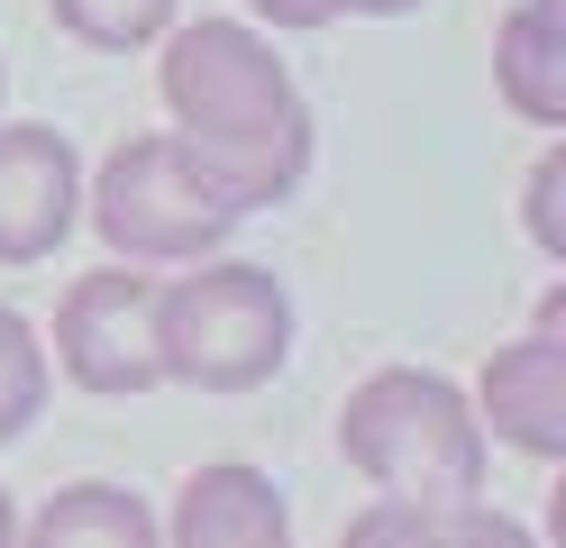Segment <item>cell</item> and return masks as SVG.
<instances>
[{
  "label": "cell",
  "mask_w": 566,
  "mask_h": 548,
  "mask_svg": "<svg viewBox=\"0 0 566 548\" xmlns=\"http://www.w3.org/2000/svg\"><path fill=\"white\" fill-rule=\"evenodd\" d=\"M530 238H539V256L566 266V146H548L530 165Z\"/></svg>",
  "instance_id": "cell-14"
},
{
  "label": "cell",
  "mask_w": 566,
  "mask_h": 548,
  "mask_svg": "<svg viewBox=\"0 0 566 548\" xmlns=\"http://www.w3.org/2000/svg\"><path fill=\"white\" fill-rule=\"evenodd\" d=\"M165 548H293V511H283L274 475L220 457V466H192L184 494H174V521Z\"/></svg>",
  "instance_id": "cell-8"
},
{
  "label": "cell",
  "mask_w": 566,
  "mask_h": 548,
  "mask_svg": "<svg viewBox=\"0 0 566 548\" xmlns=\"http://www.w3.org/2000/svg\"><path fill=\"white\" fill-rule=\"evenodd\" d=\"M156 92L174 110V146L220 183V201L247 219L265 201H293L311 174V101L265 28L247 19H192L156 37Z\"/></svg>",
  "instance_id": "cell-1"
},
{
  "label": "cell",
  "mask_w": 566,
  "mask_h": 548,
  "mask_svg": "<svg viewBox=\"0 0 566 548\" xmlns=\"http://www.w3.org/2000/svg\"><path fill=\"white\" fill-rule=\"evenodd\" d=\"M439 548H530V530L475 494V503H439Z\"/></svg>",
  "instance_id": "cell-15"
},
{
  "label": "cell",
  "mask_w": 566,
  "mask_h": 548,
  "mask_svg": "<svg viewBox=\"0 0 566 548\" xmlns=\"http://www.w3.org/2000/svg\"><path fill=\"white\" fill-rule=\"evenodd\" d=\"M156 283L147 266H101L74 275L55 302V375L83 393H156Z\"/></svg>",
  "instance_id": "cell-5"
},
{
  "label": "cell",
  "mask_w": 566,
  "mask_h": 548,
  "mask_svg": "<svg viewBox=\"0 0 566 548\" xmlns=\"http://www.w3.org/2000/svg\"><path fill=\"white\" fill-rule=\"evenodd\" d=\"M0 548H19V511H10V494H0Z\"/></svg>",
  "instance_id": "cell-18"
},
{
  "label": "cell",
  "mask_w": 566,
  "mask_h": 548,
  "mask_svg": "<svg viewBox=\"0 0 566 548\" xmlns=\"http://www.w3.org/2000/svg\"><path fill=\"white\" fill-rule=\"evenodd\" d=\"M493 92L530 128H566V0H521L493 28Z\"/></svg>",
  "instance_id": "cell-9"
},
{
  "label": "cell",
  "mask_w": 566,
  "mask_h": 548,
  "mask_svg": "<svg viewBox=\"0 0 566 548\" xmlns=\"http://www.w3.org/2000/svg\"><path fill=\"white\" fill-rule=\"evenodd\" d=\"M247 10H256L274 37H311V28H338V19H347L338 0H247Z\"/></svg>",
  "instance_id": "cell-16"
},
{
  "label": "cell",
  "mask_w": 566,
  "mask_h": 548,
  "mask_svg": "<svg viewBox=\"0 0 566 548\" xmlns=\"http://www.w3.org/2000/svg\"><path fill=\"white\" fill-rule=\"evenodd\" d=\"M475 430L503 438L521 457H566V283L548 292V311L530 339L493 348L475 375Z\"/></svg>",
  "instance_id": "cell-6"
},
{
  "label": "cell",
  "mask_w": 566,
  "mask_h": 548,
  "mask_svg": "<svg viewBox=\"0 0 566 548\" xmlns=\"http://www.w3.org/2000/svg\"><path fill=\"white\" fill-rule=\"evenodd\" d=\"M293 356V292L274 283V266L247 256H201L192 275L156 283V365L165 384L192 393H256Z\"/></svg>",
  "instance_id": "cell-3"
},
{
  "label": "cell",
  "mask_w": 566,
  "mask_h": 548,
  "mask_svg": "<svg viewBox=\"0 0 566 548\" xmlns=\"http://www.w3.org/2000/svg\"><path fill=\"white\" fill-rule=\"evenodd\" d=\"M338 548H439V503H366L357 521L338 530Z\"/></svg>",
  "instance_id": "cell-13"
},
{
  "label": "cell",
  "mask_w": 566,
  "mask_h": 548,
  "mask_svg": "<svg viewBox=\"0 0 566 548\" xmlns=\"http://www.w3.org/2000/svg\"><path fill=\"white\" fill-rule=\"evenodd\" d=\"M347 19H402V10H420V0H338Z\"/></svg>",
  "instance_id": "cell-17"
},
{
  "label": "cell",
  "mask_w": 566,
  "mask_h": 548,
  "mask_svg": "<svg viewBox=\"0 0 566 548\" xmlns=\"http://www.w3.org/2000/svg\"><path fill=\"white\" fill-rule=\"evenodd\" d=\"M19 548H165V521L128 485H64L19 521Z\"/></svg>",
  "instance_id": "cell-10"
},
{
  "label": "cell",
  "mask_w": 566,
  "mask_h": 548,
  "mask_svg": "<svg viewBox=\"0 0 566 548\" xmlns=\"http://www.w3.org/2000/svg\"><path fill=\"white\" fill-rule=\"evenodd\" d=\"M0 92H10V73H0Z\"/></svg>",
  "instance_id": "cell-19"
},
{
  "label": "cell",
  "mask_w": 566,
  "mask_h": 548,
  "mask_svg": "<svg viewBox=\"0 0 566 548\" xmlns=\"http://www.w3.org/2000/svg\"><path fill=\"white\" fill-rule=\"evenodd\" d=\"M83 219V156L46 120L0 128V266H38Z\"/></svg>",
  "instance_id": "cell-7"
},
{
  "label": "cell",
  "mask_w": 566,
  "mask_h": 548,
  "mask_svg": "<svg viewBox=\"0 0 566 548\" xmlns=\"http://www.w3.org/2000/svg\"><path fill=\"white\" fill-rule=\"evenodd\" d=\"M55 28L74 37V46L92 55H137V46H156V37L174 28V10L184 0H46Z\"/></svg>",
  "instance_id": "cell-11"
},
{
  "label": "cell",
  "mask_w": 566,
  "mask_h": 548,
  "mask_svg": "<svg viewBox=\"0 0 566 548\" xmlns=\"http://www.w3.org/2000/svg\"><path fill=\"white\" fill-rule=\"evenodd\" d=\"M83 210H92V229H101V247H111L119 266H201V256H220L229 229H238V210L220 201V183L174 146V128L111 146L101 174L83 183Z\"/></svg>",
  "instance_id": "cell-4"
},
{
  "label": "cell",
  "mask_w": 566,
  "mask_h": 548,
  "mask_svg": "<svg viewBox=\"0 0 566 548\" xmlns=\"http://www.w3.org/2000/svg\"><path fill=\"white\" fill-rule=\"evenodd\" d=\"M38 412H46V348H38V329L0 302V448H10Z\"/></svg>",
  "instance_id": "cell-12"
},
{
  "label": "cell",
  "mask_w": 566,
  "mask_h": 548,
  "mask_svg": "<svg viewBox=\"0 0 566 548\" xmlns=\"http://www.w3.org/2000/svg\"><path fill=\"white\" fill-rule=\"evenodd\" d=\"M338 448L384 503H475L484 494L475 402L430 365H375L338 402Z\"/></svg>",
  "instance_id": "cell-2"
}]
</instances>
